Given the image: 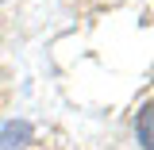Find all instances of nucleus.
Instances as JSON below:
<instances>
[{
    "label": "nucleus",
    "mask_w": 154,
    "mask_h": 150,
    "mask_svg": "<svg viewBox=\"0 0 154 150\" xmlns=\"http://www.w3.org/2000/svg\"><path fill=\"white\" fill-rule=\"evenodd\" d=\"M135 135H139L143 150H154V104H146V108L139 112V119H135Z\"/></svg>",
    "instance_id": "1"
},
{
    "label": "nucleus",
    "mask_w": 154,
    "mask_h": 150,
    "mask_svg": "<svg viewBox=\"0 0 154 150\" xmlns=\"http://www.w3.org/2000/svg\"><path fill=\"white\" fill-rule=\"evenodd\" d=\"M31 139V123H12L8 131L0 135V150H16V146H23Z\"/></svg>",
    "instance_id": "2"
}]
</instances>
